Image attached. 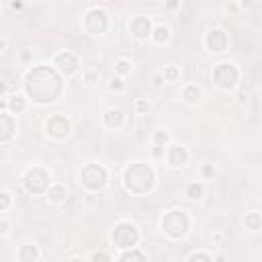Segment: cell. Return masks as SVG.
<instances>
[{"instance_id": "cell-41", "label": "cell", "mask_w": 262, "mask_h": 262, "mask_svg": "<svg viewBox=\"0 0 262 262\" xmlns=\"http://www.w3.org/2000/svg\"><path fill=\"white\" fill-rule=\"evenodd\" d=\"M10 8H16V10H20V8H23V2H10Z\"/></svg>"}, {"instance_id": "cell-1", "label": "cell", "mask_w": 262, "mask_h": 262, "mask_svg": "<svg viewBox=\"0 0 262 262\" xmlns=\"http://www.w3.org/2000/svg\"><path fill=\"white\" fill-rule=\"evenodd\" d=\"M123 186L131 194L151 192L156 186V170L143 162H131L123 170Z\"/></svg>"}, {"instance_id": "cell-21", "label": "cell", "mask_w": 262, "mask_h": 262, "mask_svg": "<svg viewBox=\"0 0 262 262\" xmlns=\"http://www.w3.org/2000/svg\"><path fill=\"white\" fill-rule=\"evenodd\" d=\"M205 194H207V186H205L203 180H190V182H186V186H184V196H186L188 201L199 203V201L205 199Z\"/></svg>"}, {"instance_id": "cell-34", "label": "cell", "mask_w": 262, "mask_h": 262, "mask_svg": "<svg viewBox=\"0 0 262 262\" xmlns=\"http://www.w3.org/2000/svg\"><path fill=\"white\" fill-rule=\"evenodd\" d=\"M223 8H225L229 14H239L242 8H246V4H244V2H225Z\"/></svg>"}, {"instance_id": "cell-39", "label": "cell", "mask_w": 262, "mask_h": 262, "mask_svg": "<svg viewBox=\"0 0 262 262\" xmlns=\"http://www.w3.org/2000/svg\"><path fill=\"white\" fill-rule=\"evenodd\" d=\"M4 51H6V39L2 37V39H0V53H4Z\"/></svg>"}, {"instance_id": "cell-26", "label": "cell", "mask_w": 262, "mask_h": 262, "mask_svg": "<svg viewBox=\"0 0 262 262\" xmlns=\"http://www.w3.org/2000/svg\"><path fill=\"white\" fill-rule=\"evenodd\" d=\"M80 78H82V84L84 86H96L98 80H100V72L98 70H92V68H84L82 74H80Z\"/></svg>"}, {"instance_id": "cell-38", "label": "cell", "mask_w": 262, "mask_h": 262, "mask_svg": "<svg viewBox=\"0 0 262 262\" xmlns=\"http://www.w3.org/2000/svg\"><path fill=\"white\" fill-rule=\"evenodd\" d=\"M246 98H248V94H246V92H237V102H239V104H244V102H246Z\"/></svg>"}, {"instance_id": "cell-29", "label": "cell", "mask_w": 262, "mask_h": 262, "mask_svg": "<svg viewBox=\"0 0 262 262\" xmlns=\"http://www.w3.org/2000/svg\"><path fill=\"white\" fill-rule=\"evenodd\" d=\"M149 111H151L149 98H135V100H133V113H135V115H147Z\"/></svg>"}, {"instance_id": "cell-28", "label": "cell", "mask_w": 262, "mask_h": 262, "mask_svg": "<svg viewBox=\"0 0 262 262\" xmlns=\"http://www.w3.org/2000/svg\"><path fill=\"white\" fill-rule=\"evenodd\" d=\"M125 88H127L125 78H121V76L113 74V76H111V80H108V92H113V94H123V92H125Z\"/></svg>"}, {"instance_id": "cell-27", "label": "cell", "mask_w": 262, "mask_h": 262, "mask_svg": "<svg viewBox=\"0 0 262 262\" xmlns=\"http://www.w3.org/2000/svg\"><path fill=\"white\" fill-rule=\"evenodd\" d=\"M12 203H14L12 192H10L8 188H2V190H0V213L6 215V213L12 209Z\"/></svg>"}, {"instance_id": "cell-6", "label": "cell", "mask_w": 262, "mask_h": 262, "mask_svg": "<svg viewBox=\"0 0 262 262\" xmlns=\"http://www.w3.org/2000/svg\"><path fill=\"white\" fill-rule=\"evenodd\" d=\"M211 80L217 90L221 92H233L239 84V70L231 61H219L211 70Z\"/></svg>"}, {"instance_id": "cell-7", "label": "cell", "mask_w": 262, "mask_h": 262, "mask_svg": "<svg viewBox=\"0 0 262 262\" xmlns=\"http://www.w3.org/2000/svg\"><path fill=\"white\" fill-rule=\"evenodd\" d=\"M108 27H111L108 12L102 6H96V4L88 6V10L82 16V29L92 37H102V35H106Z\"/></svg>"}, {"instance_id": "cell-22", "label": "cell", "mask_w": 262, "mask_h": 262, "mask_svg": "<svg viewBox=\"0 0 262 262\" xmlns=\"http://www.w3.org/2000/svg\"><path fill=\"white\" fill-rule=\"evenodd\" d=\"M115 262H147V256L139 248H133V250L119 252V256L115 258Z\"/></svg>"}, {"instance_id": "cell-40", "label": "cell", "mask_w": 262, "mask_h": 262, "mask_svg": "<svg viewBox=\"0 0 262 262\" xmlns=\"http://www.w3.org/2000/svg\"><path fill=\"white\" fill-rule=\"evenodd\" d=\"M223 239V231H217L215 235H213V242H221Z\"/></svg>"}, {"instance_id": "cell-24", "label": "cell", "mask_w": 262, "mask_h": 262, "mask_svg": "<svg viewBox=\"0 0 262 262\" xmlns=\"http://www.w3.org/2000/svg\"><path fill=\"white\" fill-rule=\"evenodd\" d=\"M160 72H162L166 84H174V82H178L180 76H182V70H180V66H176V63H168V66H164Z\"/></svg>"}, {"instance_id": "cell-11", "label": "cell", "mask_w": 262, "mask_h": 262, "mask_svg": "<svg viewBox=\"0 0 262 262\" xmlns=\"http://www.w3.org/2000/svg\"><path fill=\"white\" fill-rule=\"evenodd\" d=\"M154 25H156V23H151L149 16H145V14H135V16L129 18L127 29H129V35H131L135 41H139V43H147V41L151 39Z\"/></svg>"}, {"instance_id": "cell-15", "label": "cell", "mask_w": 262, "mask_h": 262, "mask_svg": "<svg viewBox=\"0 0 262 262\" xmlns=\"http://www.w3.org/2000/svg\"><path fill=\"white\" fill-rule=\"evenodd\" d=\"M149 143H151V154L156 158H164L166 147L172 143V135H170L168 129H156L149 137Z\"/></svg>"}, {"instance_id": "cell-12", "label": "cell", "mask_w": 262, "mask_h": 262, "mask_svg": "<svg viewBox=\"0 0 262 262\" xmlns=\"http://www.w3.org/2000/svg\"><path fill=\"white\" fill-rule=\"evenodd\" d=\"M164 160L170 168H184L188 162H190V151L184 143H178V141H172L168 147H166V154H164Z\"/></svg>"}, {"instance_id": "cell-25", "label": "cell", "mask_w": 262, "mask_h": 262, "mask_svg": "<svg viewBox=\"0 0 262 262\" xmlns=\"http://www.w3.org/2000/svg\"><path fill=\"white\" fill-rule=\"evenodd\" d=\"M131 72H133V61H131V59H127V57H119V59L115 61V74H117V76L127 78Z\"/></svg>"}, {"instance_id": "cell-19", "label": "cell", "mask_w": 262, "mask_h": 262, "mask_svg": "<svg viewBox=\"0 0 262 262\" xmlns=\"http://www.w3.org/2000/svg\"><path fill=\"white\" fill-rule=\"evenodd\" d=\"M16 260L18 262H39L41 260V250L35 242H25L16 248Z\"/></svg>"}, {"instance_id": "cell-20", "label": "cell", "mask_w": 262, "mask_h": 262, "mask_svg": "<svg viewBox=\"0 0 262 262\" xmlns=\"http://www.w3.org/2000/svg\"><path fill=\"white\" fill-rule=\"evenodd\" d=\"M154 45H168L172 41V29L168 23H156L154 25V31H151V39H149Z\"/></svg>"}, {"instance_id": "cell-31", "label": "cell", "mask_w": 262, "mask_h": 262, "mask_svg": "<svg viewBox=\"0 0 262 262\" xmlns=\"http://www.w3.org/2000/svg\"><path fill=\"white\" fill-rule=\"evenodd\" d=\"M199 174H201V180L207 182V180H213L217 176V168L213 164H203L201 170H199Z\"/></svg>"}, {"instance_id": "cell-10", "label": "cell", "mask_w": 262, "mask_h": 262, "mask_svg": "<svg viewBox=\"0 0 262 262\" xmlns=\"http://www.w3.org/2000/svg\"><path fill=\"white\" fill-rule=\"evenodd\" d=\"M203 47H205L209 53H213V55L225 53L227 47H229V35H227V31L221 29V27H211V29L203 35Z\"/></svg>"}, {"instance_id": "cell-30", "label": "cell", "mask_w": 262, "mask_h": 262, "mask_svg": "<svg viewBox=\"0 0 262 262\" xmlns=\"http://www.w3.org/2000/svg\"><path fill=\"white\" fill-rule=\"evenodd\" d=\"M186 262H215V258L205 250H196L186 258Z\"/></svg>"}, {"instance_id": "cell-9", "label": "cell", "mask_w": 262, "mask_h": 262, "mask_svg": "<svg viewBox=\"0 0 262 262\" xmlns=\"http://www.w3.org/2000/svg\"><path fill=\"white\" fill-rule=\"evenodd\" d=\"M51 66L61 78H72L80 72V57L72 49H59L53 53Z\"/></svg>"}, {"instance_id": "cell-18", "label": "cell", "mask_w": 262, "mask_h": 262, "mask_svg": "<svg viewBox=\"0 0 262 262\" xmlns=\"http://www.w3.org/2000/svg\"><path fill=\"white\" fill-rule=\"evenodd\" d=\"M68 194H70V190H68V186H66L63 182H53V184L47 188V192H45V201H47L49 205L59 207V205H63V203L68 201Z\"/></svg>"}, {"instance_id": "cell-16", "label": "cell", "mask_w": 262, "mask_h": 262, "mask_svg": "<svg viewBox=\"0 0 262 262\" xmlns=\"http://www.w3.org/2000/svg\"><path fill=\"white\" fill-rule=\"evenodd\" d=\"M100 123H102V127L108 129V131H119V129H123V125H125V113H123L121 108H117V106H111V108H106V111L102 113Z\"/></svg>"}, {"instance_id": "cell-37", "label": "cell", "mask_w": 262, "mask_h": 262, "mask_svg": "<svg viewBox=\"0 0 262 262\" xmlns=\"http://www.w3.org/2000/svg\"><path fill=\"white\" fill-rule=\"evenodd\" d=\"M166 8H168V10H176V8H180V2H168Z\"/></svg>"}, {"instance_id": "cell-13", "label": "cell", "mask_w": 262, "mask_h": 262, "mask_svg": "<svg viewBox=\"0 0 262 262\" xmlns=\"http://www.w3.org/2000/svg\"><path fill=\"white\" fill-rule=\"evenodd\" d=\"M29 96L25 94V92H10L8 96H4L2 98V104H0V111H8L12 117H18V115H23L25 111H27V106H29Z\"/></svg>"}, {"instance_id": "cell-36", "label": "cell", "mask_w": 262, "mask_h": 262, "mask_svg": "<svg viewBox=\"0 0 262 262\" xmlns=\"http://www.w3.org/2000/svg\"><path fill=\"white\" fill-rule=\"evenodd\" d=\"M18 57H20V61H23V63H29V61L33 59V49H23Z\"/></svg>"}, {"instance_id": "cell-33", "label": "cell", "mask_w": 262, "mask_h": 262, "mask_svg": "<svg viewBox=\"0 0 262 262\" xmlns=\"http://www.w3.org/2000/svg\"><path fill=\"white\" fill-rule=\"evenodd\" d=\"M88 262H115V260H113L104 250H94V252H90Z\"/></svg>"}, {"instance_id": "cell-8", "label": "cell", "mask_w": 262, "mask_h": 262, "mask_svg": "<svg viewBox=\"0 0 262 262\" xmlns=\"http://www.w3.org/2000/svg\"><path fill=\"white\" fill-rule=\"evenodd\" d=\"M43 131H45V135H47L49 139H53V141H63V139H68V137L72 135L74 123H72V119H70L68 115L55 113V115H49V117L45 119Z\"/></svg>"}, {"instance_id": "cell-14", "label": "cell", "mask_w": 262, "mask_h": 262, "mask_svg": "<svg viewBox=\"0 0 262 262\" xmlns=\"http://www.w3.org/2000/svg\"><path fill=\"white\" fill-rule=\"evenodd\" d=\"M16 117H12L8 111H0V145H8L16 137Z\"/></svg>"}, {"instance_id": "cell-17", "label": "cell", "mask_w": 262, "mask_h": 262, "mask_svg": "<svg viewBox=\"0 0 262 262\" xmlns=\"http://www.w3.org/2000/svg\"><path fill=\"white\" fill-rule=\"evenodd\" d=\"M180 100L188 106H196L201 100H203V88L194 82H188L180 88Z\"/></svg>"}, {"instance_id": "cell-23", "label": "cell", "mask_w": 262, "mask_h": 262, "mask_svg": "<svg viewBox=\"0 0 262 262\" xmlns=\"http://www.w3.org/2000/svg\"><path fill=\"white\" fill-rule=\"evenodd\" d=\"M242 223H244V227H246L248 231H258V229H262V213H258V211H248V213L244 215Z\"/></svg>"}, {"instance_id": "cell-35", "label": "cell", "mask_w": 262, "mask_h": 262, "mask_svg": "<svg viewBox=\"0 0 262 262\" xmlns=\"http://www.w3.org/2000/svg\"><path fill=\"white\" fill-rule=\"evenodd\" d=\"M164 84H166V80H164L162 72H160V70L154 72V74H151V86H154L156 90H160V88H164Z\"/></svg>"}, {"instance_id": "cell-2", "label": "cell", "mask_w": 262, "mask_h": 262, "mask_svg": "<svg viewBox=\"0 0 262 262\" xmlns=\"http://www.w3.org/2000/svg\"><path fill=\"white\" fill-rule=\"evenodd\" d=\"M190 215L184 209L166 211L160 219V229L168 239H184L190 231Z\"/></svg>"}, {"instance_id": "cell-3", "label": "cell", "mask_w": 262, "mask_h": 262, "mask_svg": "<svg viewBox=\"0 0 262 262\" xmlns=\"http://www.w3.org/2000/svg\"><path fill=\"white\" fill-rule=\"evenodd\" d=\"M139 239H141L139 227H137L133 221H129V219H121V221H117V223L113 225L111 233H108V242H111L113 248L119 250V252L137 248Z\"/></svg>"}, {"instance_id": "cell-5", "label": "cell", "mask_w": 262, "mask_h": 262, "mask_svg": "<svg viewBox=\"0 0 262 262\" xmlns=\"http://www.w3.org/2000/svg\"><path fill=\"white\" fill-rule=\"evenodd\" d=\"M51 184H53L51 182V172L43 166H29L20 174V186L29 194H43L45 196V192Z\"/></svg>"}, {"instance_id": "cell-32", "label": "cell", "mask_w": 262, "mask_h": 262, "mask_svg": "<svg viewBox=\"0 0 262 262\" xmlns=\"http://www.w3.org/2000/svg\"><path fill=\"white\" fill-rule=\"evenodd\" d=\"M10 231H12V221L6 215H0V237L6 239L10 235Z\"/></svg>"}, {"instance_id": "cell-42", "label": "cell", "mask_w": 262, "mask_h": 262, "mask_svg": "<svg viewBox=\"0 0 262 262\" xmlns=\"http://www.w3.org/2000/svg\"><path fill=\"white\" fill-rule=\"evenodd\" d=\"M68 262H86V260H82L80 256H72V258H68Z\"/></svg>"}, {"instance_id": "cell-4", "label": "cell", "mask_w": 262, "mask_h": 262, "mask_svg": "<svg viewBox=\"0 0 262 262\" xmlns=\"http://www.w3.org/2000/svg\"><path fill=\"white\" fill-rule=\"evenodd\" d=\"M78 184L88 192H100L108 184V170L98 162H88L78 170Z\"/></svg>"}, {"instance_id": "cell-43", "label": "cell", "mask_w": 262, "mask_h": 262, "mask_svg": "<svg viewBox=\"0 0 262 262\" xmlns=\"http://www.w3.org/2000/svg\"><path fill=\"white\" fill-rule=\"evenodd\" d=\"M215 262H225V258L219 254V256H215Z\"/></svg>"}]
</instances>
